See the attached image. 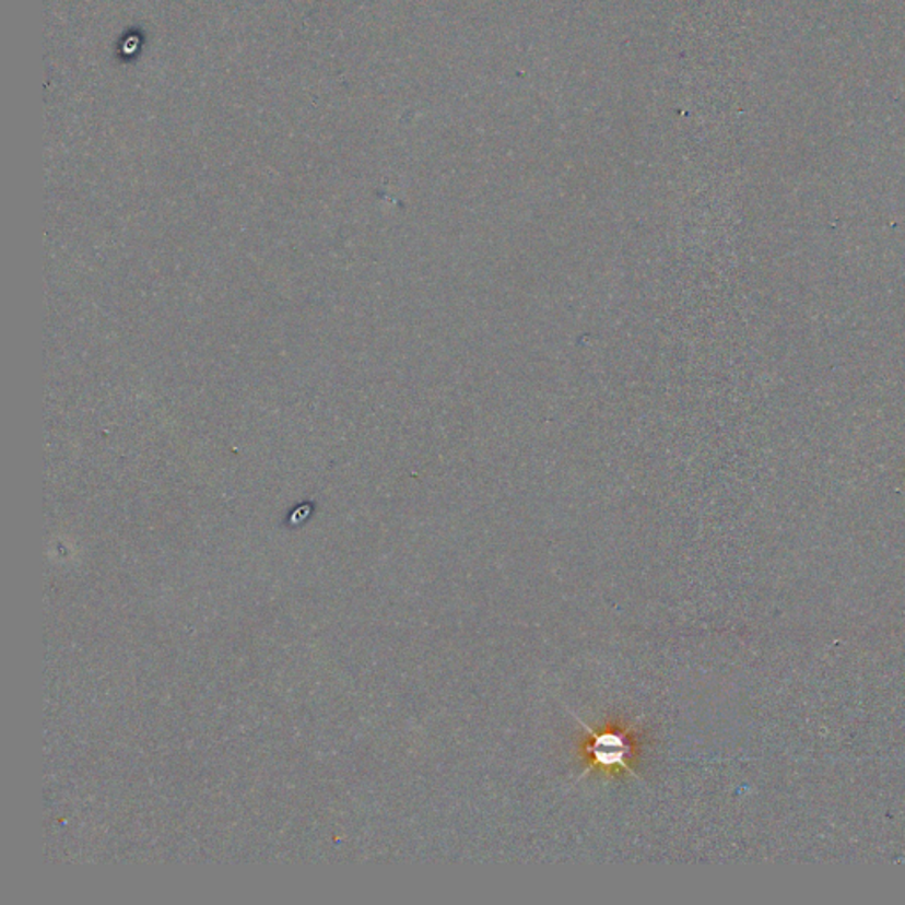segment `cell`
<instances>
[{"mask_svg":"<svg viewBox=\"0 0 905 905\" xmlns=\"http://www.w3.org/2000/svg\"><path fill=\"white\" fill-rule=\"evenodd\" d=\"M573 716L586 729L587 734L592 738V744L589 747L591 764H589V767H586L583 776L587 772H591V767H607V769H610V767H623L624 772H628L633 778H638L637 773L633 772L632 766L626 763V759L632 753L628 734H620V732H601L600 734V732H595L591 727H587L586 721L580 720L577 715Z\"/></svg>","mask_w":905,"mask_h":905,"instance_id":"cell-1","label":"cell"}]
</instances>
